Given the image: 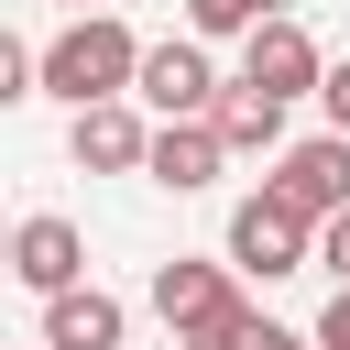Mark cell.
<instances>
[{
	"label": "cell",
	"instance_id": "6da1fadb",
	"mask_svg": "<svg viewBox=\"0 0 350 350\" xmlns=\"http://www.w3.org/2000/svg\"><path fill=\"white\" fill-rule=\"evenodd\" d=\"M131 88H142V33L109 22V11H66L55 44H44V98L98 109V98H131Z\"/></svg>",
	"mask_w": 350,
	"mask_h": 350
},
{
	"label": "cell",
	"instance_id": "7a4b0ae2",
	"mask_svg": "<svg viewBox=\"0 0 350 350\" xmlns=\"http://www.w3.org/2000/svg\"><path fill=\"white\" fill-rule=\"evenodd\" d=\"M153 317H164V339H175V350H241V328H252L262 306L241 295V273H230V262L175 252V262H153Z\"/></svg>",
	"mask_w": 350,
	"mask_h": 350
},
{
	"label": "cell",
	"instance_id": "3957f363",
	"mask_svg": "<svg viewBox=\"0 0 350 350\" xmlns=\"http://www.w3.org/2000/svg\"><path fill=\"white\" fill-rule=\"evenodd\" d=\"M306 262H317V219H306V208H284L273 186H252V197L230 208V273L284 284V273H306Z\"/></svg>",
	"mask_w": 350,
	"mask_h": 350
},
{
	"label": "cell",
	"instance_id": "277c9868",
	"mask_svg": "<svg viewBox=\"0 0 350 350\" xmlns=\"http://www.w3.org/2000/svg\"><path fill=\"white\" fill-rule=\"evenodd\" d=\"M153 120H208L219 98H230V77L208 66V44L197 33H164V44H142V88H131Z\"/></svg>",
	"mask_w": 350,
	"mask_h": 350
},
{
	"label": "cell",
	"instance_id": "5b68a950",
	"mask_svg": "<svg viewBox=\"0 0 350 350\" xmlns=\"http://www.w3.org/2000/svg\"><path fill=\"white\" fill-rule=\"evenodd\" d=\"M241 88H262V98H284V109H295V98H317V88H328V55H317V33H306L295 11H273V22L241 44Z\"/></svg>",
	"mask_w": 350,
	"mask_h": 350
},
{
	"label": "cell",
	"instance_id": "8992f818",
	"mask_svg": "<svg viewBox=\"0 0 350 350\" xmlns=\"http://www.w3.org/2000/svg\"><path fill=\"white\" fill-rule=\"evenodd\" d=\"M66 153H77L88 175H142V164H153V120H142V98H98V109H77V120H66Z\"/></svg>",
	"mask_w": 350,
	"mask_h": 350
},
{
	"label": "cell",
	"instance_id": "52a82bcc",
	"mask_svg": "<svg viewBox=\"0 0 350 350\" xmlns=\"http://www.w3.org/2000/svg\"><path fill=\"white\" fill-rule=\"evenodd\" d=\"M262 186H273L284 208H306V219H339V208H350V131H306Z\"/></svg>",
	"mask_w": 350,
	"mask_h": 350
},
{
	"label": "cell",
	"instance_id": "ba28073f",
	"mask_svg": "<svg viewBox=\"0 0 350 350\" xmlns=\"http://www.w3.org/2000/svg\"><path fill=\"white\" fill-rule=\"evenodd\" d=\"M11 273H22L33 295H77V284H88V230L55 219V208H33V219L11 230Z\"/></svg>",
	"mask_w": 350,
	"mask_h": 350
},
{
	"label": "cell",
	"instance_id": "9c48e42d",
	"mask_svg": "<svg viewBox=\"0 0 350 350\" xmlns=\"http://www.w3.org/2000/svg\"><path fill=\"white\" fill-rule=\"evenodd\" d=\"M153 186H175V197H197V186H219L230 175V142H219V120H153V164H142Z\"/></svg>",
	"mask_w": 350,
	"mask_h": 350
},
{
	"label": "cell",
	"instance_id": "30bf717a",
	"mask_svg": "<svg viewBox=\"0 0 350 350\" xmlns=\"http://www.w3.org/2000/svg\"><path fill=\"white\" fill-rule=\"evenodd\" d=\"M208 120H219L230 164H284V153H295V131H284V98H262V88H241V77H230V98H219Z\"/></svg>",
	"mask_w": 350,
	"mask_h": 350
},
{
	"label": "cell",
	"instance_id": "8fae6325",
	"mask_svg": "<svg viewBox=\"0 0 350 350\" xmlns=\"http://www.w3.org/2000/svg\"><path fill=\"white\" fill-rule=\"evenodd\" d=\"M131 339V306L109 284H77V295H44V350H120Z\"/></svg>",
	"mask_w": 350,
	"mask_h": 350
},
{
	"label": "cell",
	"instance_id": "7c38bea8",
	"mask_svg": "<svg viewBox=\"0 0 350 350\" xmlns=\"http://www.w3.org/2000/svg\"><path fill=\"white\" fill-rule=\"evenodd\" d=\"M262 22H273L262 0H186V33H197V44H252Z\"/></svg>",
	"mask_w": 350,
	"mask_h": 350
},
{
	"label": "cell",
	"instance_id": "4fadbf2b",
	"mask_svg": "<svg viewBox=\"0 0 350 350\" xmlns=\"http://www.w3.org/2000/svg\"><path fill=\"white\" fill-rule=\"evenodd\" d=\"M317 262H328V273L350 284V208H339V219H317Z\"/></svg>",
	"mask_w": 350,
	"mask_h": 350
},
{
	"label": "cell",
	"instance_id": "5bb4252c",
	"mask_svg": "<svg viewBox=\"0 0 350 350\" xmlns=\"http://www.w3.org/2000/svg\"><path fill=\"white\" fill-rule=\"evenodd\" d=\"M241 350H317V328H273V317H252V328H241Z\"/></svg>",
	"mask_w": 350,
	"mask_h": 350
},
{
	"label": "cell",
	"instance_id": "9a60e30c",
	"mask_svg": "<svg viewBox=\"0 0 350 350\" xmlns=\"http://www.w3.org/2000/svg\"><path fill=\"white\" fill-rule=\"evenodd\" d=\"M317 109H328V131H350V55L328 66V88H317Z\"/></svg>",
	"mask_w": 350,
	"mask_h": 350
},
{
	"label": "cell",
	"instance_id": "2e32d148",
	"mask_svg": "<svg viewBox=\"0 0 350 350\" xmlns=\"http://www.w3.org/2000/svg\"><path fill=\"white\" fill-rule=\"evenodd\" d=\"M317 350H350V284L328 295V317H317Z\"/></svg>",
	"mask_w": 350,
	"mask_h": 350
},
{
	"label": "cell",
	"instance_id": "e0dca14e",
	"mask_svg": "<svg viewBox=\"0 0 350 350\" xmlns=\"http://www.w3.org/2000/svg\"><path fill=\"white\" fill-rule=\"evenodd\" d=\"M262 11H295V0H262Z\"/></svg>",
	"mask_w": 350,
	"mask_h": 350
},
{
	"label": "cell",
	"instance_id": "ac0fdd59",
	"mask_svg": "<svg viewBox=\"0 0 350 350\" xmlns=\"http://www.w3.org/2000/svg\"><path fill=\"white\" fill-rule=\"evenodd\" d=\"M66 11H88V0H66Z\"/></svg>",
	"mask_w": 350,
	"mask_h": 350
}]
</instances>
